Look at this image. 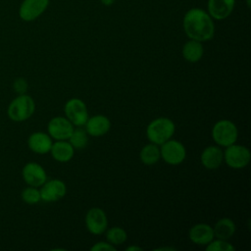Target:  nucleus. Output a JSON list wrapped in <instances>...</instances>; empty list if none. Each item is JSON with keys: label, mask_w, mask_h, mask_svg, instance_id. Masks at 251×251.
Masks as SVG:
<instances>
[{"label": "nucleus", "mask_w": 251, "mask_h": 251, "mask_svg": "<svg viewBox=\"0 0 251 251\" xmlns=\"http://www.w3.org/2000/svg\"><path fill=\"white\" fill-rule=\"evenodd\" d=\"M64 112L66 118L75 126H84L88 119L87 107L79 98L69 99L64 106Z\"/></svg>", "instance_id": "nucleus-7"}, {"label": "nucleus", "mask_w": 251, "mask_h": 251, "mask_svg": "<svg viewBox=\"0 0 251 251\" xmlns=\"http://www.w3.org/2000/svg\"><path fill=\"white\" fill-rule=\"evenodd\" d=\"M91 251H114L116 250V246H114L113 244L109 243L108 241H99L95 244H93L90 247Z\"/></svg>", "instance_id": "nucleus-27"}, {"label": "nucleus", "mask_w": 251, "mask_h": 251, "mask_svg": "<svg viewBox=\"0 0 251 251\" xmlns=\"http://www.w3.org/2000/svg\"><path fill=\"white\" fill-rule=\"evenodd\" d=\"M224 161V151L218 145L206 147L200 155L201 165L207 170L218 169Z\"/></svg>", "instance_id": "nucleus-14"}, {"label": "nucleus", "mask_w": 251, "mask_h": 251, "mask_svg": "<svg viewBox=\"0 0 251 251\" xmlns=\"http://www.w3.org/2000/svg\"><path fill=\"white\" fill-rule=\"evenodd\" d=\"M84 126L88 135L99 137L105 135L110 130L111 122L104 115H95L90 118L88 117Z\"/></svg>", "instance_id": "nucleus-15"}, {"label": "nucleus", "mask_w": 251, "mask_h": 251, "mask_svg": "<svg viewBox=\"0 0 251 251\" xmlns=\"http://www.w3.org/2000/svg\"><path fill=\"white\" fill-rule=\"evenodd\" d=\"M175 131V123L169 118L160 117L148 124L146 127V136L150 142L160 146L171 139Z\"/></svg>", "instance_id": "nucleus-2"}, {"label": "nucleus", "mask_w": 251, "mask_h": 251, "mask_svg": "<svg viewBox=\"0 0 251 251\" xmlns=\"http://www.w3.org/2000/svg\"><path fill=\"white\" fill-rule=\"evenodd\" d=\"M41 201L56 202L65 197L67 186L65 182L58 178L46 180L39 188Z\"/></svg>", "instance_id": "nucleus-10"}, {"label": "nucleus", "mask_w": 251, "mask_h": 251, "mask_svg": "<svg viewBox=\"0 0 251 251\" xmlns=\"http://www.w3.org/2000/svg\"><path fill=\"white\" fill-rule=\"evenodd\" d=\"M106 239L114 246L121 245L126 241L127 233L123 227L113 226L106 231Z\"/></svg>", "instance_id": "nucleus-23"}, {"label": "nucleus", "mask_w": 251, "mask_h": 251, "mask_svg": "<svg viewBox=\"0 0 251 251\" xmlns=\"http://www.w3.org/2000/svg\"><path fill=\"white\" fill-rule=\"evenodd\" d=\"M101 2L106 6H110L115 2V0H101Z\"/></svg>", "instance_id": "nucleus-29"}, {"label": "nucleus", "mask_w": 251, "mask_h": 251, "mask_svg": "<svg viewBox=\"0 0 251 251\" xmlns=\"http://www.w3.org/2000/svg\"><path fill=\"white\" fill-rule=\"evenodd\" d=\"M139 159L146 166L156 164L161 159L159 145L150 142L143 146L139 152Z\"/></svg>", "instance_id": "nucleus-21"}, {"label": "nucleus", "mask_w": 251, "mask_h": 251, "mask_svg": "<svg viewBox=\"0 0 251 251\" xmlns=\"http://www.w3.org/2000/svg\"><path fill=\"white\" fill-rule=\"evenodd\" d=\"M21 198L25 203L28 205H34V204H37L39 201H41L40 191L38 187L29 186V185H27L25 188L23 189L21 193Z\"/></svg>", "instance_id": "nucleus-24"}, {"label": "nucleus", "mask_w": 251, "mask_h": 251, "mask_svg": "<svg viewBox=\"0 0 251 251\" xmlns=\"http://www.w3.org/2000/svg\"><path fill=\"white\" fill-rule=\"evenodd\" d=\"M13 90L15 91V93H17L18 95L21 94H25L28 88V83L25 80V78L24 77H17L12 84Z\"/></svg>", "instance_id": "nucleus-26"}, {"label": "nucleus", "mask_w": 251, "mask_h": 251, "mask_svg": "<svg viewBox=\"0 0 251 251\" xmlns=\"http://www.w3.org/2000/svg\"><path fill=\"white\" fill-rule=\"evenodd\" d=\"M68 141L71 143V145L75 149L80 150V149H83L87 145L88 134L85 129H82V128H80V126H78L77 128H74Z\"/></svg>", "instance_id": "nucleus-22"}, {"label": "nucleus", "mask_w": 251, "mask_h": 251, "mask_svg": "<svg viewBox=\"0 0 251 251\" xmlns=\"http://www.w3.org/2000/svg\"><path fill=\"white\" fill-rule=\"evenodd\" d=\"M84 222L86 229L94 235L102 234L108 227L107 215L104 210L98 207H93L87 211Z\"/></svg>", "instance_id": "nucleus-8"}, {"label": "nucleus", "mask_w": 251, "mask_h": 251, "mask_svg": "<svg viewBox=\"0 0 251 251\" xmlns=\"http://www.w3.org/2000/svg\"><path fill=\"white\" fill-rule=\"evenodd\" d=\"M74 125L66 117H54L47 125V133L55 140H68L74 130Z\"/></svg>", "instance_id": "nucleus-9"}, {"label": "nucleus", "mask_w": 251, "mask_h": 251, "mask_svg": "<svg viewBox=\"0 0 251 251\" xmlns=\"http://www.w3.org/2000/svg\"><path fill=\"white\" fill-rule=\"evenodd\" d=\"M188 237L191 242L197 245H207L215 238L213 227L204 223L192 226L188 230Z\"/></svg>", "instance_id": "nucleus-16"}, {"label": "nucleus", "mask_w": 251, "mask_h": 251, "mask_svg": "<svg viewBox=\"0 0 251 251\" xmlns=\"http://www.w3.org/2000/svg\"><path fill=\"white\" fill-rule=\"evenodd\" d=\"M183 28L190 39L200 42L212 39L215 33L212 18L201 9H191L185 14Z\"/></svg>", "instance_id": "nucleus-1"}, {"label": "nucleus", "mask_w": 251, "mask_h": 251, "mask_svg": "<svg viewBox=\"0 0 251 251\" xmlns=\"http://www.w3.org/2000/svg\"><path fill=\"white\" fill-rule=\"evenodd\" d=\"M155 250H170V251H173V250H176V248H174V247H161V248H156Z\"/></svg>", "instance_id": "nucleus-30"}, {"label": "nucleus", "mask_w": 251, "mask_h": 251, "mask_svg": "<svg viewBox=\"0 0 251 251\" xmlns=\"http://www.w3.org/2000/svg\"><path fill=\"white\" fill-rule=\"evenodd\" d=\"M35 111V102L29 95L21 94L17 95L8 105L7 115L8 118L17 123L28 120Z\"/></svg>", "instance_id": "nucleus-3"}, {"label": "nucleus", "mask_w": 251, "mask_h": 251, "mask_svg": "<svg viewBox=\"0 0 251 251\" xmlns=\"http://www.w3.org/2000/svg\"><path fill=\"white\" fill-rule=\"evenodd\" d=\"M212 138L220 147H227L236 142L238 130L229 120H220L212 127Z\"/></svg>", "instance_id": "nucleus-4"}, {"label": "nucleus", "mask_w": 251, "mask_h": 251, "mask_svg": "<svg viewBox=\"0 0 251 251\" xmlns=\"http://www.w3.org/2000/svg\"><path fill=\"white\" fill-rule=\"evenodd\" d=\"M22 176L27 185L38 188L47 180V175L44 168L36 162L26 163L23 167Z\"/></svg>", "instance_id": "nucleus-11"}, {"label": "nucleus", "mask_w": 251, "mask_h": 251, "mask_svg": "<svg viewBox=\"0 0 251 251\" xmlns=\"http://www.w3.org/2000/svg\"><path fill=\"white\" fill-rule=\"evenodd\" d=\"M235 0H209L208 10L210 16L216 20L227 18L234 7Z\"/></svg>", "instance_id": "nucleus-18"}, {"label": "nucleus", "mask_w": 251, "mask_h": 251, "mask_svg": "<svg viewBox=\"0 0 251 251\" xmlns=\"http://www.w3.org/2000/svg\"><path fill=\"white\" fill-rule=\"evenodd\" d=\"M126 251H141L142 248L139 247V246H132V245H131V246L126 247Z\"/></svg>", "instance_id": "nucleus-28"}, {"label": "nucleus", "mask_w": 251, "mask_h": 251, "mask_svg": "<svg viewBox=\"0 0 251 251\" xmlns=\"http://www.w3.org/2000/svg\"><path fill=\"white\" fill-rule=\"evenodd\" d=\"M49 0H24L19 15L25 22H31L37 19L47 8Z\"/></svg>", "instance_id": "nucleus-12"}, {"label": "nucleus", "mask_w": 251, "mask_h": 251, "mask_svg": "<svg viewBox=\"0 0 251 251\" xmlns=\"http://www.w3.org/2000/svg\"><path fill=\"white\" fill-rule=\"evenodd\" d=\"M235 224L229 218L219 219L213 226L214 236L219 239L228 240L235 232Z\"/></svg>", "instance_id": "nucleus-19"}, {"label": "nucleus", "mask_w": 251, "mask_h": 251, "mask_svg": "<svg viewBox=\"0 0 251 251\" xmlns=\"http://www.w3.org/2000/svg\"><path fill=\"white\" fill-rule=\"evenodd\" d=\"M207 251H233L234 246L231 245L227 240L224 239H213L206 245Z\"/></svg>", "instance_id": "nucleus-25"}, {"label": "nucleus", "mask_w": 251, "mask_h": 251, "mask_svg": "<svg viewBox=\"0 0 251 251\" xmlns=\"http://www.w3.org/2000/svg\"><path fill=\"white\" fill-rule=\"evenodd\" d=\"M160 146L161 159H163L165 163L172 166H176L185 160L186 149L180 141L171 138Z\"/></svg>", "instance_id": "nucleus-6"}, {"label": "nucleus", "mask_w": 251, "mask_h": 251, "mask_svg": "<svg viewBox=\"0 0 251 251\" xmlns=\"http://www.w3.org/2000/svg\"><path fill=\"white\" fill-rule=\"evenodd\" d=\"M182 57L189 63H196L201 60L204 54V48L200 41L190 39L182 47Z\"/></svg>", "instance_id": "nucleus-20"}, {"label": "nucleus", "mask_w": 251, "mask_h": 251, "mask_svg": "<svg viewBox=\"0 0 251 251\" xmlns=\"http://www.w3.org/2000/svg\"><path fill=\"white\" fill-rule=\"evenodd\" d=\"M52 143L51 136L43 131H34L27 138V146L29 150L40 155L49 153Z\"/></svg>", "instance_id": "nucleus-13"}, {"label": "nucleus", "mask_w": 251, "mask_h": 251, "mask_svg": "<svg viewBox=\"0 0 251 251\" xmlns=\"http://www.w3.org/2000/svg\"><path fill=\"white\" fill-rule=\"evenodd\" d=\"M251 159L250 150L243 145L240 144H231L226 147L224 151V161L226 164L235 170L245 168Z\"/></svg>", "instance_id": "nucleus-5"}, {"label": "nucleus", "mask_w": 251, "mask_h": 251, "mask_svg": "<svg viewBox=\"0 0 251 251\" xmlns=\"http://www.w3.org/2000/svg\"><path fill=\"white\" fill-rule=\"evenodd\" d=\"M52 158L60 163L71 161L75 154V148L67 140H56L52 143L50 152Z\"/></svg>", "instance_id": "nucleus-17"}]
</instances>
